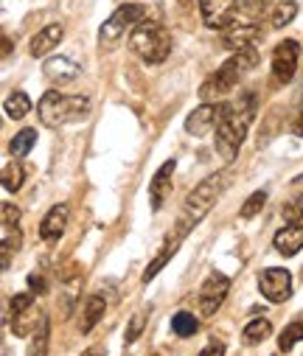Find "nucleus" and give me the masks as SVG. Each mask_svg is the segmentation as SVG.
<instances>
[{
  "mask_svg": "<svg viewBox=\"0 0 303 356\" xmlns=\"http://www.w3.org/2000/svg\"><path fill=\"white\" fill-rule=\"evenodd\" d=\"M29 286H31L37 295H45V289H48V286H45V278H42V275H37V273H31V275H29Z\"/></svg>",
  "mask_w": 303,
  "mask_h": 356,
  "instance_id": "35",
  "label": "nucleus"
},
{
  "mask_svg": "<svg viewBox=\"0 0 303 356\" xmlns=\"http://www.w3.org/2000/svg\"><path fill=\"white\" fill-rule=\"evenodd\" d=\"M68 205L65 202H59V205H54L51 211H48V216L42 219V225H40V236H42V241H59V236L65 233V227H68Z\"/></svg>",
  "mask_w": 303,
  "mask_h": 356,
  "instance_id": "17",
  "label": "nucleus"
},
{
  "mask_svg": "<svg viewBox=\"0 0 303 356\" xmlns=\"http://www.w3.org/2000/svg\"><path fill=\"white\" fill-rule=\"evenodd\" d=\"M297 59H300V45L295 40H283L275 45L272 51V76L281 84H289L295 79L297 70Z\"/></svg>",
  "mask_w": 303,
  "mask_h": 356,
  "instance_id": "10",
  "label": "nucleus"
},
{
  "mask_svg": "<svg viewBox=\"0 0 303 356\" xmlns=\"http://www.w3.org/2000/svg\"><path fill=\"white\" fill-rule=\"evenodd\" d=\"M295 135L297 138H303V113L297 115V121H295Z\"/></svg>",
  "mask_w": 303,
  "mask_h": 356,
  "instance_id": "37",
  "label": "nucleus"
},
{
  "mask_svg": "<svg viewBox=\"0 0 303 356\" xmlns=\"http://www.w3.org/2000/svg\"><path fill=\"white\" fill-rule=\"evenodd\" d=\"M196 328H199V320L191 312H177L171 317V331L177 337H191V334H196Z\"/></svg>",
  "mask_w": 303,
  "mask_h": 356,
  "instance_id": "25",
  "label": "nucleus"
},
{
  "mask_svg": "<svg viewBox=\"0 0 303 356\" xmlns=\"http://www.w3.org/2000/svg\"><path fill=\"white\" fill-rule=\"evenodd\" d=\"M300 216H303V194H297L289 205H283V219L286 222H300Z\"/></svg>",
  "mask_w": 303,
  "mask_h": 356,
  "instance_id": "32",
  "label": "nucleus"
},
{
  "mask_svg": "<svg viewBox=\"0 0 303 356\" xmlns=\"http://www.w3.org/2000/svg\"><path fill=\"white\" fill-rule=\"evenodd\" d=\"M130 48L146 65H160L171 54V34L166 26H160L155 20H141L130 34Z\"/></svg>",
  "mask_w": 303,
  "mask_h": 356,
  "instance_id": "4",
  "label": "nucleus"
},
{
  "mask_svg": "<svg viewBox=\"0 0 303 356\" xmlns=\"http://www.w3.org/2000/svg\"><path fill=\"white\" fill-rule=\"evenodd\" d=\"M258 289L270 303H283L292 298V275L281 266H270L258 275Z\"/></svg>",
  "mask_w": 303,
  "mask_h": 356,
  "instance_id": "8",
  "label": "nucleus"
},
{
  "mask_svg": "<svg viewBox=\"0 0 303 356\" xmlns=\"http://www.w3.org/2000/svg\"><path fill=\"white\" fill-rule=\"evenodd\" d=\"M23 177H26L23 165H20L17 160H12L9 165H3V188H6L9 194L20 191V186H23Z\"/></svg>",
  "mask_w": 303,
  "mask_h": 356,
  "instance_id": "27",
  "label": "nucleus"
},
{
  "mask_svg": "<svg viewBox=\"0 0 303 356\" xmlns=\"http://www.w3.org/2000/svg\"><path fill=\"white\" fill-rule=\"evenodd\" d=\"M264 202H267V191H256L253 197H247V202H244V208L239 211L242 213V219H253L261 208H264Z\"/></svg>",
  "mask_w": 303,
  "mask_h": 356,
  "instance_id": "30",
  "label": "nucleus"
},
{
  "mask_svg": "<svg viewBox=\"0 0 303 356\" xmlns=\"http://www.w3.org/2000/svg\"><path fill=\"white\" fill-rule=\"evenodd\" d=\"M20 230L17 227H3V270H9L12 264V252L20 250Z\"/></svg>",
  "mask_w": 303,
  "mask_h": 356,
  "instance_id": "29",
  "label": "nucleus"
},
{
  "mask_svg": "<svg viewBox=\"0 0 303 356\" xmlns=\"http://www.w3.org/2000/svg\"><path fill=\"white\" fill-rule=\"evenodd\" d=\"M272 244H275V250H278L283 258L297 255V252L303 250V225H300V222H289V227H283V230L275 233Z\"/></svg>",
  "mask_w": 303,
  "mask_h": 356,
  "instance_id": "14",
  "label": "nucleus"
},
{
  "mask_svg": "<svg viewBox=\"0 0 303 356\" xmlns=\"http://www.w3.org/2000/svg\"><path fill=\"white\" fill-rule=\"evenodd\" d=\"M256 62H258V56H256V48H244V51H236L211 79H205L202 81V87H199V99L202 102H214V99H222V96H228V93H233L236 90V84L242 81V76L250 70V67H256Z\"/></svg>",
  "mask_w": 303,
  "mask_h": 356,
  "instance_id": "2",
  "label": "nucleus"
},
{
  "mask_svg": "<svg viewBox=\"0 0 303 356\" xmlns=\"http://www.w3.org/2000/svg\"><path fill=\"white\" fill-rule=\"evenodd\" d=\"M104 309H107V300L101 295H90L87 303H84V312H81V320H79V328L81 334H90L95 328V323L104 317Z\"/></svg>",
  "mask_w": 303,
  "mask_h": 356,
  "instance_id": "18",
  "label": "nucleus"
},
{
  "mask_svg": "<svg viewBox=\"0 0 303 356\" xmlns=\"http://www.w3.org/2000/svg\"><path fill=\"white\" fill-rule=\"evenodd\" d=\"M295 17H297V3L295 0H283V3H278V9L272 12V29H283Z\"/></svg>",
  "mask_w": 303,
  "mask_h": 356,
  "instance_id": "28",
  "label": "nucleus"
},
{
  "mask_svg": "<svg viewBox=\"0 0 303 356\" xmlns=\"http://www.w3.org/2000/svg\"><path fill=\"white\" fill-rule=\"evenodd\" d=\"M174 160H166L157 171H155V177H152V183H149V200H152V211L157 213L163 205H166V200H169V194H171V174H174Z\"/></svg>",
  "mask_w": 303,
  "mask_h": 356,
  "instance_id": "12",
  "label": "nucleus"
},
{
  "mask_svg": "<svg viewBox=\"0 0 303 356\" xmlns=\"http://www.w3.org/2000/svg\"><path fill=\"white\" fill-rule=\"evenodd\" d=\"M42 312H34V306L29 309V312H23V314H15V334L17 337H29V334H34L37 328H40V323H42Z\"/></svg>",
  "mask_w": 303,
  "mask_h": 356,
  "instance_id": "21",
  "label": "nucleus"
},
{
  "mask_svg": "<svg viewBox=\"0 0 303 356\" xmlns=\"http://www.w3.org/2000/svg\"><path fill=\"white\" fill-rule=\"evenodd\" d=\"M253 118H256V96L253 93H242L236 102L222 104V118L217 127V152L222 154V160L231 163L239 154V146L244 143Z\"/></svg>",
  "mask_w": 303,
  "mask_h": 356,
  "instance_id": "1",
  "label": "nucleus"
},
{
  "mask_svg": "<svg viewBox=\"0 0 303 356\" xmlns=\"http://www.w3.org/2000/svg\"><path fill=\"white\" fill-rule=\"evenodd\" d=\"M270 334H272L270 320L256 317V320H250V323L244 325V331H242V342H244V345H258V342H264Z\"/></svg>",
  "mask_w": 303,
  "mask_h": 356,
  "instance_id": "20",
  "label": "nucleus"
},
{
  "mask_svg": "<svg viewBox=\"0 0 303 356\" xmlns=\"http://www.w3.org/2000/svg\"><path fill=\"white\" fill-rule=\"evenodd\" d=\"M196 356H225V342H211L205 350H199Z\"/></svg>",
  "mask_w": 303,
  "mask_h": 356,
  "instance_id": "36",
  "label": "nucleus"
},
{
  "mask_svg": "<svg viewBox=\"0 0 303 356\" xmlns=\"http://www.w3.org/2000/svg\"><path fill=\"white\" fill-rule=\"evenodd\" d=\"M37 113H40V121L51 129H59L65 124H76L81 118H87L90 113V99L87 96H68V93H45L37 104Z\"/></svg>",
  "mask_w": 303,
  "mask_h": 356,
  "instance_id": "3",
  "label": "nucleus"
},
{
  "mask_svg": "<svg viewBox=\"0 0 303 356\" xmlns=\"http://www.w3.org/2000/svg\"><path fill=\"white\" fill-rule=\"evenodd\" d=\"M34 143H37V129H23V132H17L15 140L9 143V152H12V157H26Z\"/></svg>",
  "mask_w": 303,
  "mask_h": 356,
  "instance_id": "24",
  "label": "nucleus"
},
{
  "mask_svg": "<svg viewBox=\"0 0 303 356\" xmlns=\"http://www.w3.org/2000/svg\"><path fill=\"white\" fill-rule=\"evenodd\" d=\"M62 37H65V29L59 26V23H51V26H45L42 31H37L34 37H31V56L37 59V56H45V54H51L54 48H59V42H62Z\"/></svg>",
  "mask_w": 303,
  "mask_h": 356,
  "instance_id": "16",
  "label": "nucleus"
},
{
  "mask_svg": "<svg viewBox=\"0 0 303 356\" xmlns=\"http://www.w3.org/2000/svg\"><path fill=\"white\" fill-rule=\"evenodd\" d=\"M228 292H231V278L222 275V273H211L205 278V284H202V289H199V309H202V314H205V317L217 314V309L225 303Z\"/></svg>",
  "mask_w": 303,
  "mask_h": 356,
  "instance_id": "9",
  "label": "nucleus"
},
{
  "mask_svg": "<svg viewBox=\"0 0 303 356\" xmlns=\"http://www.w3.org/2000/svg\"><path fill=\"white\" fill-rule=\"evenodd\" d=\"M17 222H20V211L15 205L3 202V227H17Z\"/></svg>",
  "mask_w": 303,
  "mask_h": 356,
  "instance_id": "34",
  "label": "nucleus"
},
{
  "mask_svg": "<svg viewBox=\"0 0 303 356\" xmlns=\"http://www.w3.org/2000/svg\"><path fill=\"white\" fill-rule=\"evenodd\" d=\"M202 23L214 31H228L236 23L239 15V0H196Z\"/></svg>",
  "mask_w": 303,
  "mask_h": 356,
  "instance_id": "7",
  "label": "nucleus"
},
{
  "mask_svg": "<svg viewBox=\"0 0 303 356\" xmlns=\"http://www.w3.org/2000/svg\"><path fill=\"white\" fill-rule=\"evenodd\" d=\"M185 233H188V230H182V227H180V230H177V236H174V238H171V241H169V244L163 247V252H160V255H157V258H155V261H152V264L146 266V273H143V284H149V281H152V278H155V275H157V273L163 270V266L169 264V258H171V255L177 252L180 241L185 238Z\"/></svg>",
  "mask_w": 303,
  "mask_h": 356,
  "instance_id": "19",
  "label": "nucleus"
},
{
  "mask_svg": "<svg viewBox=\"0 0 303 356\" xmlns=\"http://www.w3.org/2000/svg\"><path fill=\"white\" fill-rule=\"evenodd\" d=\"M219 118H222V104H211V102H205V104L196 107V110L185 118V132L194 135V138H208V135L217 132Z\"/></svg>",
  "mask_w": 303,
  "mask_h": 356,
  "instance_id": "11",
  "label": "nucleus"
},
{
  "mask_svg": "<svg viewBox=\"0 0 303 356\" xmlns=\"http://www.w3.org/2000/svg\"><path fill=\"white\" fill-rule=\"evenodd\" d=\"M3 110H6V115H9V118L20 121V118H26V115L31 113V99H29L23 90H15V93L6 99Z\"/></svg>",
  "mask_w": 303,
  "mask_h": 356,
  "instance_id": "22",
  "label": "nucleus"
},
{
  "mask_svg": "<svg viewBox=\"0 0 303 356\" xmlns=\"http://www.w3.org/2000/svg\"><path fill=\"white\" fill-rule=\"evenodd\" d=\"M9 306H12V314H23V312H29L34 306V295L31 292H20V295L12 298Z\"/></svg>",
  "mask_w": 303,
  "mask_h": 356,
  "instance_id": "31",
  "label": "nucleus"
},
{
  "mask_svg": "<svg viewBox=\"0 0 303 356\" xmlns=\"http://www.w3.org/2000/svg\"><path fill=\"white\" fill-rule=\"evenodd\" d=\"M300 339H303V314H297V317L281 331V337H278V348L286 353V350H292Z\"/></svg>",
  "mask_w": 303,
  "mask_h": 356,
  "instance_id": "23",
  "label": "nucleus"
},
{
  "mask_svg": "<svg viewBox=\"0 0 303 356\" xmlns=\"http://www.w3.org/2000/svg\"><path fill=\"white\" fill-rule=\"evenodd\" d=\"M81 356H104V353H101V350H98V348H90V350H84V353H81Z\"/></svg>",
  "mask_w": 303,
  "mask_h": 356,
  "instance_id": "38",
  "label": "nucleus"
},
{
  "mask_svg": "<svg viewBox=\"0 0 303 356\" xmlns=\"http://www.w3.org/2000/svg\"><path fill=\"white\" fill-rule=\"evenodd\" d=\"M42 73H45V79L54 81V84H68V81L79 79L81 67H79L73 59H68V56H51V59H45Z\"/></svg>",
  "mask_w": 303,
  "mask_h": 356,
  "instance_id": "13",
  "label": "nucleus"
},
{
  "mask_svg": "<svg viewBox=\"0 0 303 356\" xmlns=\"http://www.w3.org/2000/svg\"><path fill=\"white\" fill-rule=\"evenodd\" d=\"M258 37H261V29H258L256 23H247V26L233 23V26L225 31L222 42H225V48H231V51H244V48H253V42H256Z\"/></svg>",
  "mask_w": 303,
  "mask_h": 356,
  "instance_id": "15",
  "label": "nucleus"
},
{
  "mask_svg": "<svg viewBox=\"0 0 303 356\" xmlns=\"http://www.w3.org/2000/svg\"><path fill=\"white\" fill-rule=\"evenodd\" d=\"M48 334H51V328H48V317H42L40 328L31 334V342H29V356H45V353H48Z\"/></svg>",
  "mask_w": 303,
  "mask_h": 356,
  "instance_id": "26",
  "label": "nucleus"
},
{
  "mask_svg": "<svg viewBox=\"0 0 303 356\" xmlns=\"http://www.w3.org/2000/svg\"><path fill=\"white\" fill-rule=\"evenodd\" d=\"M143 17H146V9L141 3H124L104 20V26L98 31V40L104 45H113L116 40H121L127 34V29H135Z\"/></svg>",
  "mask_w": 303,
  "mask_h": 356,
  "instance_id": "6",
  "label": "nucleus"
},
{
  "mask_svg": "<svg viewBox=\"0 0 303 356\" xmlns=\"http://www.w3.org/2000/svg\"><path fill=\"white\" fill-rule=\"evenodd\" d=\"M225 191V174H211L205 177L188 197H185V208H182V219H180V227L191 230L194 225H199L211 213V208L217 205L219 194Z\"/></svg>",
  "mask_w": 303,
  "mask_h": 356,
  "instance_id": "5",
  "label": "nucleus"
},
{
  "mask_svg": "<svg viewBox=\"0 0 303 356\" xmlns=\"http://www.w3.org/2000/svg\"><path fill=\"white\" fill-rule=\"evenodd\" d=\"M141 331H143V314H135V317H132V323H130V328H127V339H124V342H127V345H132V342L138 339V334H141Z\"/></svg>",
  "mask_w": 303,
  "mask_h": 356,
  "instance_id": "33",
  "label": "nucleus"
}]
</instances>
